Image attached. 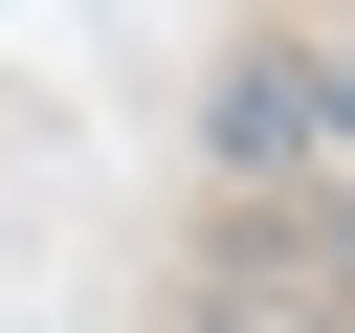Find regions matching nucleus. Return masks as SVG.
I'll use <instances>...</instances> for the list:
<instances>
[{
	"label": "nucleus",
	"instance_id": "1",
	"mask_svg": "<svg viewBox=\"0 0 355 333\" xmlns=\"http://www.w3.org/2000/svg\"><path fill=\"white\" fill-rule=\"evenodd\" d=\"M288 222H311V266H333V311H355V178H333V200H288Z\"/></svg>",
	"mask_w": 355,
	"mask_h": 333
}]
</instances>
